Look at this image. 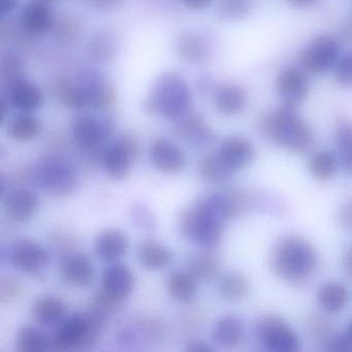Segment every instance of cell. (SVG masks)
Instances as JSON below:
<instances>
[{
  "instance_id": "cell-39",
  "label": "cell",
  "mask_w": 352,
  "mask_h": 352,
  "mask_svg": "<svg viewBox=\"0 0 352 352\" xmlns=\"http://www.w3.org/2000/svg\"><path fill=\"white\" fill-rule=\"evenodd\" d=\"M307 329L315 343L322 347L325 342L336 333L333 323L322 315H311L307 320Z\"/></svg>"
},
{
  "instance_id": "cell-4",
  "label": "cell",
  "mask_w": 352,
  "mask_h": 352,
  "mask_svg": "<svg viewBox=\"0 0 352 352\" xmlns=\"http://www.w3.org/2000/svg\"><path fill=\"white\" fill-rule=\"evenodd\" d=\"M189 104L190 91L186 82L176 74H164L154 83L145 109L170 120H178L188 112Z\"/></svg>"
},
{
  "instance_id": "cell-3",
  "label": "cell",
  "mask_w": 352,
  "mask_h": 352,
  "mask_svg": "<svg viewBox=\"0 0 352 352\" xmlns=\"http://www.w3.org/2000/svg\"><path fill=\"white\" fill-rule=\"evenodd\" d=\"M270 265L280 279L300 283L308 279L317 265V254L309 241L296 234L279 239L272 250Z\"/></svg>"
},
{
  "instance_id": "cell-6",
  "label": "cell",
  "mask_w": 352,
  "mask_h": 352,
  "mask_svg": "<svg viewBox=\"0 0 352 352\" xmlns=\"http://www.w3.org/2000/svg\"><path fill=\"white\" fill-rule=\"evenodd\" d=\"M34 182L54 195H67L77 186L75 168L67 160L59 157H47L41 160L32 170Z\"/></svg>"
},
{
  "instance_id": "cell-12",
  "label": "cell",
  "mask_w": 352,
  "mask_h": 352,
  "mask_svg": "<svg viewBox=\"0 0 352 352\" xmlns=\"http://www.w3.org/2000/svg\"><path fill=\"white\" fill-rule=\"evenodd\" d=\"M137 152L138 145L135 140L129 137L121 138L102 152V162L104 170L112 178H125L131 170Z\"/></svg>"
},
{
  "instance_id": "cell-24",
  "label": "cell",
  "mask_w": 352,
  "mask_h": 352,
  "mask_svg": "<svg viewBox=\"0 0 352 352\" xmlns=\"http://www.w3.org/2000/svg\"><path fill=\"white\" fill-rule=\"evenodd\" d=\"M317 300L323 311L329 314H337L347 306L349 292L341 282H325L317 292Z\"/></svg>"
},
{
  "instance_id": "cell-10",
  "label": "cell",
  "mask_w": 352,
  "mask_h": 352,
  "mask_svg": "<svg viewBox=\"0 0 352 352\" xmlns=\"http://www.w3.org/2000/svg\"><path fill=\"white\" fill-rule=\"evenodd\" d=\"M75 82L84 100L85 108H109L115 102V92L106 78L96 71H86Z\"/></svg>"
},
{
  "instance_id": "cell-48",
  "label": "cell",
  "mask_w": 352,
  "mask_h": 352,
  "mask_svg": "<svg viewBox=\"0 0 352 352\" xmlns=\"http://www.w3.org/2000/svg\"><path fill=\"white\" fill-rule=\"evenodd\" d=\"M212 350L213 348L201 340H195V341L191 342L186 348V351L191 352H207L212 351Z\"/></svg>"
},
{
  "instance_id": "cell-43",
  "label": "cell",
  "mask_w": 352,
  "mask_h": 352,
  "mask_svg": "<svg viewBox=\"0 0 352 352\" xmlns=\"http://www.w3.org/2000/svg\"><path fill=\"white\" fill-rule=\"evenodd\" d=\"M321 348L323 351L327 352H349L352 351V342L347 333L342 335L336 331Z\"/></svg>"
},
{
  "instance_id": "cell-38",
  "label": "cell",
  "mask_w": 352,
  "mask_h": 352,
  "mask_svg": "<svg viewBox=\"0 0 352 352\" xmlns=\"http://www.w3.org/2000/svg\"><path fill=\"white\" fill-rule=\"evenodd\" d=\"M218 16L224 21L234 22L244 19L252 11L251 0H220Z\"/></svg>"
},
{
  "instance_id": "cell-26",
  "label": "cell",
  "mask_w": 352,
  "mask_h": 352,
  "mask_svg": "<svg viewBox=\"0 0 352 352\" xmlns=\"http://www.w3.org/2000/svg\"><path fill=\"white\" fill-rule=\"evenodd\" d=\"M212 336L214 342L221 347L234 348L244 337V325L238 317L224 315L216 321Z\"/></svg>"
},
{
  "instance_id": "cell-18",
  "label": "cell",
  "mask_w": 352,
  "mask_h": 352,
  "mask_svg": "<svg viewBox=\"0 0 352 352\" xmlns=\"http://www.w3.org/2000/svg\"><path fill=\"white\" fill-rule=\"evenodd\" d=\"M61 273L65 283L74 287H85L94 280V263L87 255L75 253L63 261Z\"/></svg>"
},
{
  "instance_id": "cell-50",
  "label": "cell",
  "mask_w": 352,
  "mask_h": 352,
  "mask_svg": "<svg viewBox=\"0 0 352 352\" xmlns=\"http://www.w3.org/2000/svg\"><path fill=\"white\" fill-rule=\"evenodd\" d=\"M135 212H137V215L135 217V221L139 222L140 226H144V228H150L151 226L150 222H151L152 219L148 211H144V209H142V208H138Z\"/></svg>"
},
{
  "instance_id": "cell-19",
  "label": "cell",
  "mask_w": 352,
  "mask_h": 352,
  "mask_svg": "<svg viewBox=\"0 0 352 352\" xmlns=\"http://www.w3.org/2000/svg\"><path fill=\"white\" fill-rule=\"evenodd\" d=\"M216 108L222 114L234 116L240 114L248 104V94L242 86L236 84H222L214 94Z\"/></svg>"
},
{
  "instance_id": "cell-30",
  "label": "cell",
  "mask_w": 352,
  "mask_h": 352,
  "mask_svg": "<svg viewBox=\"0 0 352 352\" xmlns=\"http://www.w3.org/2000/svg\"><path fill=\"white\" fill-rule=\"evenodd\" d=\"M218 292L226 300L238 302L244 300L251 292V284L243 274L230 272L218 281Z\"/></svg>"
},
{
  "instance_id": "cell-23",
  "label": "cell",
  "mask_w": 352,
  "mask_h": 352,
  "mask_svg": "<svg viewBox=\"0 0 352 352\" xmlns=\"http://www.w3.org/2000/svg\"><path fill=\"white\" fill-rule=\"evenodd\" d=\"M22 28L32 36H44L53 26V15L44 3H30L21 15Z\"/></svg>"
},
{
  "instance_id": "cell-25",
  "label": "cell",
  "mask_w": 352,
  "mask_h": 352,
  "mask_svg": "<svg viewBox=\"0 0 352 352\" xmlns=\"http://www.w3.org/2000/svg\"><path fill=\"white\" fill-rule=\"evenodd\" d=\"M138 258L146 269L160 271L172 263L174 255L162 243L147 240L142 243L138 248Z\"/></svg>"
},
{
  "instance_id": "cell-49",
  "label": "cell",
  "mask_w": 352,
  "mask_h": 352,
  "mask_svg": "<svg viewBox=\"0 0 352 352\" xmlns=\"http://www.w3.org/2000/svg\"><path fill=\"white\" fill-rule=\"evenodd\" d=\"M94 7L102 10H112L118 7L121 0H90Z\"/></svg>"
},
{
  "instance_id": "cell-8",
  "label": "cell",
  "mask_w": 352,
  "mask_h": 352,
  "mask_svg": "<svg viewBox=\"0 0 352 352\" xmlns=\"http://www.w3.org/2000/svg\"><path fill=\"white\" fill-rule=\"evenodd\" d=\"M257 335L265 349L272 352H296L300 347L296 331L277 314H267L259 319Z\"/></svg>"
},
{
  "instance_id": "cell-34",
  "label": "cell",
  "mask_w": 352,
  "mask_h": 352,
  "mask_svg": "<svg viewBox=\"0 0 352 352\" xmlns=\"http://www.w3.org/2000/svg\"><path fill=\"white\" fill-rule=\"evenodd\" d=\"M17 348L21 352H43L51 349V338L40 329L24 327L17 335Z\"/></svg>"
},
{
  "instance_id": "cell-27",
  "label": "cell",
  "mask_w": 352,
  "mask_h": 352,
  "mask_svg": "<svg viewBox=\"0 0 352 352\" xmlns=\"http://www.w3.org/2000/svg\"><path fill=\"white\" fill-rule=\"evenodd\" d=\"M65 314V304L55 296H41L32 306V315L36 322L45 327H52L63 322Z\"/></svg>"
},
{
  "instance_id": "cell-5",
  "label": "cell",
  "mask_w": 352,
  "mask_h": 352,
  "mask_svg": "<svg viewBox=\"0 0 352 352\" xmlns=\"http://www.w3.org/2000/svg\"><path fill=\"white\" fill-rule=\"evenodd\" d=\"M104 318L94 311L69 317L51 338V349L69 351L91 345L98 339Z\"/></svg>"
},
{
  "instance_id": "cell-32",
  "label": "cell",
  "mask_w": 352,
  "mask_h": 352,
  "mask_svg": "<svg viewBox=\"0 0 352 352\" xmlns=\"http://www.w3.org/2000/svg\"><path fill=\"white\" fill-rule=\"evenodd\" d=\"M338 158L333 152L319 151L308 162V170L315 180L327 182L331 180L338 172Z\"/></svg>"
},
{
  "instance_id": "cell-16",
  "label": "cell",
  "mask_w": 352,
  "mask_h": 352,
  "mask_svg": "<svg viewBox=\"0 0 352 352\" xmlns=\"http://www.w3.org/2000/svg\"><path fill=\"white\" fill-rule=\"evenodd\" d=\"M217 154L230 170L236 172L252 164L255 158V149L246 138L232 135L222 142Z\"/></svg>"
},
{
  "instance_id": "cell-52",
  "label": "cell",
  "mask_w": 352,
  "mask_h": 352,
  "mask_svg": "<svg viewBox=\"0 0 352 352\" xmlns=\"http://www.w3.org/2000/svg\"><path fill=\"white\" fill-rule=\"evenodd\" d=\"M18 0H0V14L8 15L17 7Z\"/></svg>"
},
{
  "instance_id": "cell-41",
  "label": "cell",
  "mask_w": 352,
  "mask_h": 352,
  "mask_svg": "<svg viewBox=\"0 0 352 352\" xmlns=\"http://www.w3.org/2000/svg\"><path fill=\"white\" fill-rule=\"evenodd\" d=\"M1 75H3V82L8 87L19 80L23 79L22 78L23 71H22V65L19 59L14 55L8 54L3 60Z\"/></svg>"
},
{
  "instance_id": "cell-1",
  "label": "cell",
  "mask_w": 352,
  "mask_h": 352,
  "mask_svg": "<svg viewBox=\"0 0 352 352\" xmlns=\"http://www.w3.org/2000/svg\"><path fill=\"white\" fill-rule=\"evenodd\" d=\"M258 129L265 139L294 153H308L316 147V135L298 109L282 104L265 113L259 118Z\"/></svg>"
},
{
  "instance_id": "cell-53",
  "label": "cell",
  "mask_w": 352,
  "mask_h": 352,
  "mask_svg": "<svg viewBox=\"0 0 352 352\" xmlns=\"http://www.w3.org/2000/svg\"><path fill=\"white\" fill-rule=\"evenodd\" d=\"M290 5L298 9H307L317 3V0H287Z\"/></svg>"
},
{
  "instance_id": "cell-31",
  "label": "cell",
  "mask_w": 352,
  "mask_h": 352,
  "mask_svg": "<svg viewBox=\"0 0 352 352\" xmlns=\"http://www.w3.org/2000/svg\"><path fill=\"white\" fill-rule=\"evenodd\" d=\"M335 135L342 166L352 176V120L339 119L336 124Z\"/></svg>"
},
{
  "instance_id": "cell-42",
  "label": "cell",
  "mask_w": 352,
  "mask_h": 352,
  "mask_svg": "<svg viewBox=\"0 0 352 352\" xmlns=\"http://www.w3.org/2000/svg\"><path fill=\"white\" fill-rule=\"evenodd\" d=\"M90 54L98 61H107L114 54V45L107 36H98L90 44Z\"/></svg>"
},
{
  "instance_id": "cell-46",
  "label": "cell",
  "mask_w": 352,
  "mask_h": 352,
  "mask_svg": "<svg viewBox=\"0 0 352 352\" xmlns=\"http://www.w3.org/2000/svg\"><path fill=\"white\" fill-rule=\"evenodd\" d=\"M339 38L340 42L352 45V15L346 19L340 28Z\"/></svg>"
},
{
  "instance_id": "cell-21",
  "label": "cell",
  "mask_w": 352,
  "mask_h": 352,
  "mask_svg": "<svg viewBox=\"0 0 352 352\" xmlns=\"http://www.w3.org/2000/svg\"><path fill=\"white\" fill-rule=\"evenodd\" d=\"M177 121V135L195 145H207L214 139L211 129L197 113L187 112Z\"/></svg>"
},
{
  "instance_id": "cell-13",
  "label": "cell",
  "mask_w": 352,
  "mask_h": 352,
  "mask_svg": "<svg viewBox=\"0 0 352 352\" xmlns=\"http://www.w3.org/2000/svg\"><path fill=\"white\" fill-rule=\"evenodd\" d=\"M12 263L20 271L36 275L47 269L51 261L48 250L34 241L24 240L16 243L11 254Z\"/></svg>"
},
{
  "instance_id": "cell-11",
  "label": "cell",
  "mask_w": 352,
  "mask_h": 352,
  "mask_svg": "<svg viewBox=\"0 0 352 352\" xmlns=\"http://www.w3.org/2000/svg\"><path fill=\"white\" fill-rule=\"evenodd\" d=\"M309 75L302 69L286 67L278 74L276 88L282 104L298 109L308 98L310 92Z\"/></svg>"
},
{
  "instance_id": "cell-17",
  "label": "cell",
  "mask_w": 352,
  "mask_h": 352,
  "mask_svg": "<svg viewBox=\"0 0 352 352\" xmlns=\"http://www.w3.org/2000/svg\"><path fill=\"white\" fill-rule=\"evenodd\" d=\"M129 245V239L124 232L109 228L96 236L94 250L98 258L106 263H113L126 254Z\"/></svg>"
},
{
  "instance_id": "cell-7",
  "label": "cell",
  "mask_w": 352,
  "mask_h": 352,
  "mask_svg": "<svg viewBox=\"0 0 352 352\" xmlns=\"http://www.w3.org/2000/svg\"><path fill=\"white\" fill-rule=\"evenodd\" d=\"M341 57V42L329 34L313 38L300 52V67L309 76H318L333 69Z\"/></svg>"
},
{
  "instance_id": "cell-45",
  "label": "cell",
  "mask_w": 352,
  "mask_h": 352,
  "mask_svg": "<svg viewBox=\"0 0 352 352\" xmlns=\"http://www.w3.org/2000/svg\"><path fill=\"white\" fill-rule=\"evenodd\" d=\"M339 222L344 230L352 232V197L342 205L339 212Z\"/></svg>"
},
{
  "instance_id": "cell-14",
  "label": "cell",
  "mask_w": 352,
  "mask_h": 352,
  "mask_svg": "<svg viewBox=\"0 0 352 352\" xmlns=\"http://www.w3.org/2000/svg\"><path fill=\"white\" fill-rule=\"evenodd\" d=\"M135 285L133 272L123 263H113L102 273L100 289L115 302L121 304L133 294Z\"/></svg>"
},
{
  "instance_id": "cell-55",
  "label": "cell",
  "mask_w": 352,
  "mask_h": 352,
  "mask_svg": "<svg viewBox=\"0 0 352 352\" xmlns=\"http://www.w3.org/2000/svg\"><path fill=\"white\" fill-rule=\"evenodd\" d=\"M34 1H38V3H44V5H48V3H55L56 0H34Z\"/></svg>"
},
{
  "instance_id": "cell-44",
  "label": "cell",
  "mask_w": 352,
  "mask_h": 352,
  "mask_svg": "<svg viewBox=\"0 0 352 352\" xmlns=\"http://www.w3.org/2000/svg\"><path fill=\"white\" fill-rule=\"evenodd\" d=\"M21 294V286L12 278H3L0 283V300L5 302H12Z\"/></svg>"
},
{
  "instance_id": "cell-35",
  "label": "cell",
  "mask_w": 352,
  "mask_h": 352,
  "mask_svg": "<svg viewBox=\"0 0 352 352\" xmlns=\"http://www.w3.org/2000/svg\"><path fill=\"white\" fill-rule=\"evenodd\" d=\"M42 131V123L34 115L23 113L15 117L9 124V133L18 141H30Z\"/></svg>"
},
{
  "instance_id": "cell-37",
  "label": "cell",
  "mask_w": 352,
  "mask_h": 352,
  "mask_svg": "<svg viewBox=\"0 0 352 352\" xmlns=\"http://www.w3.org/2000/svg\"><path fill=\"white\" fill-rule=\"evenodd\" d=\"M219 267V261L210 253L195 255L188 261V271L197 279H213L217 276Z\"/></svg>"
},
{
  "instance_id": "cell-54",
  "label": "cell",
  "mask_w": 352,
  "mask_h": 352,
  "mask_svg": "<svg viewBox=\"0 0 352 352\" xmlns=\"http://www.w3.org/2000/svg\"><path fill=\"white\" fill-rule=\"evenodd\" d=\"M346 333H347L348 338H349L350 341L352 342V319L349 321V323H348L347 327V331H346Z\"/></svg>"
},
{
  "instance_id": "cell-9",
  "label": "cell",
  "mask_w": 352,
  "mask_h": 352,
  "mask_svg": "<svg viewBox=\"0 0 352 352\" xmlns=\"http://www.w3.org/2000/svg\"><path fill=\"white\" fill-rule=\"evenodd\" d=\"M113 129L114 124L111 119H100L96 116L84 115L75 119L72 133L80 147L87 151H94L112 135Z\"/></svg>"
},
{
  "instance_id": "cell-29",
  "label": "cell",
  "mask_w": 352,
  "mask_h": 352,
  "mask_svg": "<svg viewBox=\"0 0 352 352\" xmlns=\"http://www.w3.org/2000/svg\"><path fill=\"white\" fill-rule=\"evenodd\" d=\"M216 195L228 220L240 217L250 210V195L243 189H228L223 192L216 193Z\"/></svg>"
},
{
  "instance_id": "cell-33",
  "label": "cell",
  "mask_w": 352,
  "mask_h": 352,
  "mask_svg": "<svg viewBox=\"0 0 352 352\" xmlns=\"http://www.w3.org/2000/svg\"><path fill=\"white\" fill-rule=\"evenodd\" d=\"M199 170L205 180L215 184L230 180L234 173L224 164L217 153L204 156L199 162Z\"/></svg>"
},
{
  "instance_id": "cell-20",
  "label": "cell",
  "mask_w": 352,
  "mask_h": 352,
  "mask_svg": "<svg viewBox=\"0 0 352 352\" xmlns=\"http://www.w3.org/2000/svg\"><path fill=\"white\" fill-rule=\"evenodd\" d=\"M38 204L36 193L28 189H17L8 195L5 204L6 212L14 221H28L38 211Z\"/></svg>"
},
{
  "instance_id": "cell-40",
  "label": "cell",
  "mask_w": 352,
  "mask_h": 352,
  "mask_svg": "<svg viewBox=\"0 0 352 352\" xmlns=\"http://www.w3.org/2000/svg\"><path fill=\"white\" fill-rule=\"evenodd\" d=\"M333 76L339 85L352 88V52L341 55L333 67Z\"/></svg>"
},
{
  "instance_id": "cell-51",
  "label": "cell",
  "mask_w": 352,
  "mask_h": 352,
  "mask_svg": "<svg viewBox=\"0 0 352 352\" xmlns=\"http://www.w3.org/2000/svg\"><path fill=\"white\" fill-rule=\"evenodd\" d=\"M183 1L187 7L195 10L207 9L213 3V0H183Z\"/></svg>"
},
{
  "instance_id": "cell-22",
  "label": "cell",
  "mask_w": 352,
  "mask_h": 352,
  "mask_svg": "<svg viewBox=\"0 0 352 352\" xmlns=\"http://www.w3.org/2000/svg\"><path fill=\"white\" fill-rule=\"evenodd\" d=\"M9 100L12 106L23 113L40 108L43 94L40 88L25 79L19 80L9 87Z\"/></svg>"
},
{
  "instance_id": "cell-28",
  "label": "cell",
  "mask_w": 352,
  "mask_h": 352,
  "mask_svg": "<svg viewBox=\"0 0 352 352\" xmlns=\"http://www.w3.org/2000/svg\"><path fill=\"white\" fill-rule=\"evenodd\" d=\"M197 278L189 271H177L168 276L166 288L173 298L179 302H191L197 296Z\"/></svg>"
},
{
  "instance_id": "cell-2",
  "label": "cell",
  "mask_w": 352,
  "mask_h": 352,
  "mask_svg": "<svg viewBox=\"0 0 352 352\" xmlns=\"http://www.w3.org/2000/svg\"><path fill=\"white\" fill-rule=\"evenodd\" d=\"M226 221L216 195H212L181 213L179 230L187 240L205 250H213L221 242Z\"/></svg>"
},
{
  "instance_id": "cell-36",
  "label": "cell",
  "mask_w": 352,
  "mask_h": 352,
  "mask_svg": "<svg viewBox=\"0 0 352 352\" xmlns=\"http://www.w3.org/2000/svg\"><path fill=\"white\" fill-rule=\"evenodd\" d=\"M178 50L181 56L189 63H205L209 58L207 44L195 34H183L178 42Z\"/></svg>"
},
{
  "instance_id": "cell-15",
  "label": "cell",
  "mask_w": 352,
  "mask_h": 352,
  "mask_svg": "<svg viewBox=\"0 0 352 352\" xmlns=\"http://www.w3.org/2000/svg\"><path fill=\"white\" fill-rule=\"evenodd\" d=\"M150 160L155 168L170 175L182 172L187 162L184 152L166 139H158L152 144Z\"/></svg>"
},
{
  "instance_id": "cell-47",
  "label": "cell",
  "mask_w": 352,
  "mask_h": 352,
  "mask_svg": "<svg viewBox=\"0 0 352 352\" xmlns=\"http://www.w3.org/2000/svg\"><path fill=\"white\" fill-rule=\"evenodd\" d=\"M342 263H343L344 273L352 281V246L344 252Z\"/></svg>"
}]
</instances>
